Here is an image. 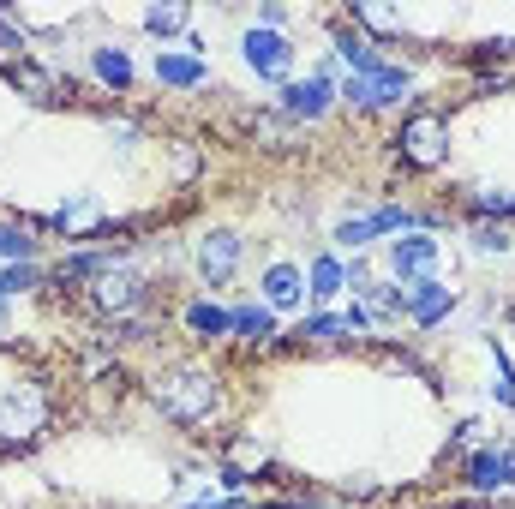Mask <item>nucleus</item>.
<instances>
[{
	"mask_svg": "<svg viewBox=\"0 0 515 509\" xmlns=\"http://www.w3.org/2000/svg\"><path fill=\"white\" fill-rule=\"evenodd\" d=\"M324 108H330V78H306V84L282 90V114L288 120H318Z\"/></svg>",
	"mask_w": 515,
	"mask_h": 509,
	"instance_id": "nucleus-7",
	"label": "nucleus"
},
{
	"mask_svg": "<svg viewBox=\"0 0 515 509\" xmlns=\"http://www.w3.org/2000/svg\"><path fill=\"white\" fill-rule=\"evenodd\" d=\"M336 54H342V60L354 66V78H360V72H378V66H384V60H378V48H372L366 36H354V30H336Z\"/></svg>",
	"mask_w": 515,
	"mask_h": 509,
	"instance_id": "nucleus-13",
	"label": "nucleus"
},
{
	"mask_svg": "<svg viewBox=\"0 0 515 509\" xmlns=\"http://www.w3.org/2000/svg\"><path fill=\"white\" fill-rule=\"evenodd\" d=\"M474 240H480V252H504V246H510L504 228H474Z\"/></svg>",
	"mask_w": 515,
	"mask_h": 509,
	"instance_id": "nucleus-30",
	"label": "nucleus"
},
{
	"mask_svg": "<svg viewBox=\"0 0 515 509\" xmlns=\"http://www.w3.org/2000/svg\"><path fill=\"white\" fill-rule=\"evenodd\" d=\"M156 78L192 90V84H204V60H192V54H156Z\"/></svg>",
	"mask_w": 515,
	"mask_h": 509,
	"instance_id": "nucleus-12",
	"label": "nucleus"
},
{
	"mask_svg": "<svg viewBox=\"0 0 515 509\" xmlns=\"http://www.w3.org/2000/svg\"><path fill=\"white\" fill-rule=\"evenodd\" d=\"M402 156L414 168H438L444 162V114L438 108H420L402 120Z\"/></svg>",
	"mask_w": 515,
	"mask_h": 509,
	"instance_id": "nucleus-2",
	"label": "nucleus"
},
{
	"mask_svg": "<svg viewBox=\"0 0 515 509\" xmlns=\"http://www.w3.org/2000/svg\"><path fill=\"white\" fill-rule=\"evenodd\" d=\"M300 336H318V342H336V336H348V318H312Z\"/></svg>",
	"mask_w": 515,
	"mask_h": 509,
	"instance_id": "nucleus-24",
	"label": "nucleus"
},
{
	"mask_svg": "<svg viewBox=\"0 0 515 509\" xmlns=\"http://www.w3.org/2000/svg\"><path fill=\"white\" fill-rule=\"evenodd\" d=\"M96 72H102L114 90H126V84H132V60H126L120 48H96Z\"/></svg>",
	"mask_w": 515,
	"mask_h": 509,
	"instance_id": "nucleus-18",
	"label": "nucleus"
},
{
	"mask_svg": "<svg viewBox=\"0 0 515 509\" xmlns=\"http://www.w3.org/2000/svg\"><path fill=\"white\" fill-rule=\"evenodd\" d=\"M264 294H270V306H294V300H300V270L276 264V270L264 276Z\"/></svg>",
	"mask_w": 515,
	"mask_h": 509,
	"instance_id": "nucleus-16",
	"label": "nucleus"
},
{
	"mask_svg": "<svg viewBox=\"0 0 515 509\" xmlns=\"http://www.w3.org/2000/svg\"><path fill=\"white\" fill-rule=\"evenodd\" d=\"M432 258H438V240H426V234H408V240L390 246L396 276H420V270H432Z\"/></svg>",
	"mask_w": 515,
	"mask_h": 509,
	"instance_id": "nucleus-11",
	"label": "nucleus"
},
{
	"mask_svg": "<svg viewBox=\"0 0 515 509\" xmlns=\"http://www.w3.org/2000/svg\"><path fill=\"white\" fill-rule=\"evenodd\" d=\"M186 324H192L198 336H222V330H234V318H228L222 306H210V300H198V306H186Z\"/></svg>",
	"mask_w": 515,
	"mask_h": 509,
	"instance_id": "nucleus-17",
	"label": "nucleus"
},
{
	"mask_svg": "<svg viewBox=\"0 0 515 509\" xmlns=\"http://www.w3.org/2000/svg\"><path fill=\"white\" fill-rule=\"evenodd\" d=\"M402 90H408V72H402V66H378V72H360V78L342 84V96H348L354 108H384V102H396Z\"/></svg>",
	"mask_w": 515,
	"mask_h": 509,
	"instance_id": "nucleus-3",
	"label": "nucleus"
},
{
	"mask_svg": "<svg viewBox=\"0 0 515 509\" xmlns=\"http://www.w3.org/2000/svg\"><path fill=\"white\" fill-rule=\"evenodd\" d=\"M366 222H372V234H396V228H408V210H378Z\"/></svg>",
	"mask_w": 515,
	"mask_h": 509,
	"instance_id": "nucleus-28",
	"label": "nucleus"
},
{
	"mask_svg": "<svg viewBox=\"0 0 515 509\" xmlns=\"http://www.w3.org/2000/svg\"><path fill=\"white\" fill-rule=\"evenodd\" d=\"M402 300H408V318H420V324H438V318L456 306V300H450V288H438L432 276H420V282H414Z\"/></svg>",
	"mask_w": 515,
	"mask_h": 509,
	"instance_id": "nucleus-9",
	"label": "nucleus"
},
{
	"mask_svg": "<svg viewBox=\"0 0 515 509\" xmlns=\"http://www.w3.org/2000/svg\"><path fill=\"white\" fill-rule=\"evenodd\" d=\"M468 480L480 492H498V486H515V450H480L468 462Z\"/></svg>",
	"mask_w": 515,
	"mask_h": 509,
	"instance_id": "nucleus-8",
	"label": "nucleus"
},
{
	"mask_svg": "<svg viewBox=\"0 0 515 509\" xmlns=\"http://www.w3.org/2000/svg\"><path fill=\"white\" fill-rule=\"evenodd\" d=\"M192 509H246V504H192Z\"/></svg>",
	"mask_w": 515,
	"mask_h": 509,
	"instance_id": "nucleus-33",
	"label": "nucleus"
},
{
	"mask_svg": "<svg viewBox=\"0 0 515 509\" xmlns=\"http://www.w3.org/2000/svg\"><path fill=\"white\" fill-rule=\"evenodd\" d=\"M6 78H12L18 90H30L36 102H54V90H60V84H54L42 66H30V60H12V66H6Z\"/></svg>",
	"mask_w": 515,
	"mask_h": 509,
	"instance_id": "nucleus-14",
	"label": "nucleus"
},
{
	"mask_svg": "<svg viewBox=\"0 0 515 509\" xmlns=\"http://www.w3.org/2000/svg\"><path fill=\"white\" fill-rule=\"evenodd\" d=\"M336 240H342V246H354V252H360V246H366V240H372V222H342V228H336Z\"/></svg>",
	"mask_w": 515,
	"mask_h": 509,
	"instance_id": "nucleus-29",
	"label": "nucleus"
},
{
	"mask_svg": "<svg viewBox=\"0 0 515 509\" xmlns=\"http://www.w3.org/2000/svg\"><path fill=\"white\" fill-rule=\"evenodd\" d=\"M288 60H294V48H288V36H282V30H252V36H246V66H252V72L282 78V72H288Z\"/></svg>",
	"mask_w": 515,
	"mask_h": 509,
	"instance_id": "nucleus-5",
	"label": "nucleus"
},
{
	"mask_svg": "<svg viewBox=\"0 0 515 509\" xmlns=\"http://www.w3.org/2000/svg\"><path fill=\"white\" fill-rule=\"evenodd\" d=\"M234 330H240L246 342H264V336H270V312H264V306H240V312H234Z\"/></svg>",
	"mask_w": 515,
	"mask_h": 509,
	"instance_id": "nucleus-20",
	"label": "nucleus"
},
{
	"mask_svg": "<svg viewBox=\"0 0 515 509\" xmlns=\"http://www.w3.org/2000/svg\"><path fill=\"white\" fill-rule=\"evenodd\" d=\"M0 48H24V30H12L6 18H0Z\"/></svg>",
	"mask_w": 515,
	"mask_h": 509,
	"instance_id": "nucleus-32",
	"label": "nucleus"
},
{
	"mask_svg": "<svg viewBox=\"0 0 515 509\" xmlns=\"http://www.w3.org/2000/svg\"><path fill=\"white\" fill-rule=\"evenodd\" d=\"M96 306H102V312H138V306H144V276L126 270V264L102 270V276H96Z\"/></svg>",
	"mask_w": 515,
	"mask_h": 509,
	"instance_id": "nucleus-4",
	"label": "nucleus"
},
{
	"mask_svg": "<svg viewBox=\"0 0 515 509\" xmlns=\"http://www.w3.org/2000/svg\"><path fill=\"white\" fill-rule=\"evenodd\" d=\"M36 282V270L30 264H12V270H0V294H18V288H30Z\"/></svg>",
	"mask_w": 515,
	"mask_h": 509,
	"instance_id": "nucleus-27",
	"label": "nucleus"
},
{
	"mask_svg": "<svg viewBox=\"0 0 515 509\" xmlns=\"http://www.w3.org/2000/svg\"><path fill=\"white\" fill-rule=\"evenodd\" d=\"M228 456H234L240 468H264V444H252V438H234V444H228Z\"/></svg>",
	"mask_w": 515,
	"mask_h": 509,
	"instance_id": "nucleus-25",
	"label": "nucleus"
},
{
	"mask_svg": "<svg viewBox=\"0 0 515 509\" xmlns=\"http://www.w3.org/2000/svg\"><path fill=\"white\" fill-rule=\"evenodd\" d=\"M36 252V240L24 234V228H0V258H12V264H24Z\"/></svg>",
	"mask_w": 515,
	"mask_h": 509,
	"instance_id": "nucleus-21",
	"label": "nucleus"
},
{
	"mask_svg": "<svg viewBox=\"0 0 515 509\" xmlns=\"http://www.w3.org/2000/svg\"><path fill=\"white\" fill-rule=\"evenodd\" d=\"M342 282H348V276H342V264H336V258H318V264H312V294H318V300L342 294Z\"/></svg>",
	"mask_w": 515,
	"mask_h": 509,
	"instance_id": "nucleus-19",
	"label": "nucleus"
},
{
	"mask_svg": "<svg viewBox=\"0 0 515 509\" xmlns=\"http://www.w3.org/2000/svg\"><path fill=\"white\" fill-rule=\"evenodd\" d=\"M270 509H276V504H270Z\"/></svg>",
	"mask_w": 515,
	"mask_h": 509,
	"instance_id": "nucleus-34",
	"label": "nucleus"
},
{
	"mask_svg": "<svg viewBox=\"0 0 515 509\" xmlns=\"http://www.w3.org/2000/svg\"><path fill=\"white\" fill-rule=\"evenodd\" d=\"M354 18H360V24H372V30H402V18H396V12H384V6H354Z\"/></svg>",
	"mask_w": 515,
	"mask_h": 509,
	"instance_id": "nucleus-23",
	"label": "nucleus"
},
{
	"mask_svg": "<svg viewBox=\"0 0 515 509\" xmlns=\"http://www.w3.org/2000/svg\"><path fill=\"white\" fill-rule=\"evenodd\" d=\"M96 222H102V210H96L90 198H72V204H66L60 216H54V228H60V234H90Z\"/></svg>",
	"mask_w": 515,
	"mask_h": 509,
	"instance_id": "nucleus-15",
	"label": "nucleus"
},
{
	"mask_svg": "<svg viewBox=\"0 0 515 509\" xmlns=\"http://www.w3.org/2000/svg\"><path fill=\"white\" fill-rule=\"evenodd\" d=\"M36 426H42V396L24 384L18 396H6V408H0V432H6V438H36Z\"/></svg>",
	"mask_w": 515,
	"mask_h": 509,
	"instance_id": "nucleus-6",
	"label": "nucleus"
},
{
	"mask_svg": "<svg viewBox=\"0 0 515 509\" xmlns=\"http://www.w3.org/2000/svg\"><path fill=\"white\" fill-rule=\"evenodd\" d=\"M144 24H150L156 36H174V30H186V6H156Z\"/></svg>",
	"mask_w": 515,
	"mask_h": 509,
	"instance_id": "nucleus-22",
	"label": "nucleus"
},
{
	"mask_svg": "<svg viewBox=\"0 0 515 509\" xmlns=\"http://www.w3.org/2000/svg\"><path fill=\"white\" fill-rule=\"evenodd\" d=\"M198 264H204L210 282H228L234 264H240V240H234V234H210V240L198 246Z\"/></svg>",
	"mask_w": 515,
	"mask_h": 509,
	"instance_id": "nucleus-10",
	"label": "nucleus"
},
{
	"mask_svg": "<svg viewBox=\"0 0 515 509\" xmlns=\"http://www.w3.org/2000/svg\"><path fill=\"white\" fill-rule=\"evenodd\" d=\"M474 210H486V216H515V198H510V192H480V198H474Z\"/></svg>",
	"mask_w": 515,
	"mask_h": 509,
	"instance_id": "nucleus-26",
	"label": "nucleus"
},
{
	"mask_svg": "<svg viewBox=\"0 0 515 509\" xmlns=\"http://www.w3.org/2000/svg\"><path fill=\"white\" fill-rule=\"evenodd\" d=\"M156 402L174 414V420H204L210 408H216V378L210 372H168V378H156Z\"/></svg>",
	"mask_w": 515,
	"mask_h": 509,
	"instance_id": "nucleus-1",
	"label": "nucleus"
},
{
	"mask_svg": "<svg viewBox=\"0 0 515 509\" xmlns=\"http://www.w3.org/2000/svg\"><path fill=\"white\" fill-rule=\"evenodd\" d=\"M252 132H258V138H270V144H282V138H288V126H282V120H270V114H264V120H252Z\"/></svg>",
	"mask_w": 515,
	"mask_h": 509,
	"instance_id": "nucleus-31",
	"label": "nucleus"
}]
</instances>
